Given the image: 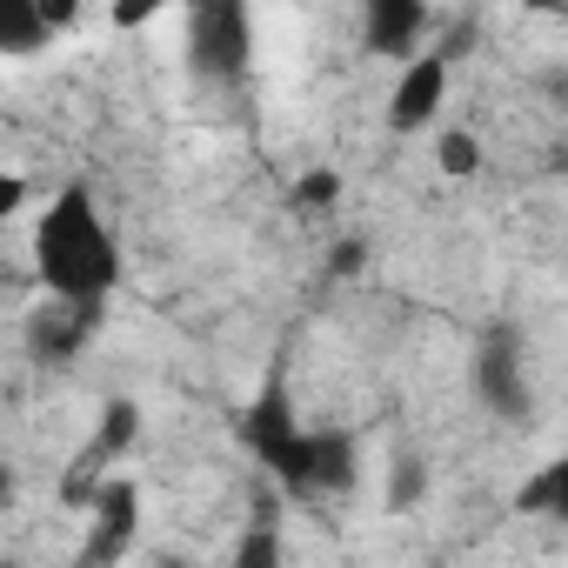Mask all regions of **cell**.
Listing matches in <instances>:
<instances>
[{"mask_svg":"<svg viewBox=\"0 0 568 568\" xmlns=\"http://www.w3.org/2000/svg\"><path fill=\"white\" fill-rule=\"evenodd\" d=\"M0 568H28V561H0Z\"/></svg>","mask_w":568,"mask_h":568,"instance_id":"18","label":"cell"},{"mask_svg":"<svg viewBox=\"0 0 568 568\" xmlns=\"http://www.w3.org/2000/svg\"><path fill=\"white\" fill-rule=\"evenodd\" d=\"M101 328V308H74V302H41L28 315V362L34 368H61L74 362Z\"/></svg>","mask_w":568,"mask_h":568,"instance_id":"7","label":"cell"},{"mask_svg":"<svg viewBox=\"0 0 568 568\" xmlns=\"http://www.w3.org/2000/svg\"><path fill=\"white\" fill-rule=\"evenodd\" d=\"M21 201H28V181L21 174H0V214H21Z\"/></svg>","mask_w":568,"mask_h":568,"instance_id":"15","label":"cell"},{"mask_svg":"<svg viewBox=\"0 0 568 568\" xmlns=\"http://www.w3.org/2000/svg\"><path fill=\"white\" fill-rule=\"evenodd\" d=\"M154 568H187V561H181V555H161V561H154Z\"/></svg>","mask_w":568,"mask_h":568,"instance_id":"17","label":"cell"},{"mask_svg":"<svg viewBox=\"0 0 568 568\" xmlns=\"http://www.w3.org/2000/svg\"><path fill=\"white\" fill-rule=\"evenodd\" d=\"M448 81H455V54H448V48L415 54V61L395 74V94H388V128H395V134H422V128L442 114Z\"/></svg>","mask_w":568,"mask_h":568,"instance_id":"6","label":"cell"},{"mask_svg":"<svg viewBox=\"0 0 568 568\" xmlns=\"http://www.w3.org/2000/svg\"><path fill=\"white\" fill-rule=\"evenodd\" d=\"M187 68L194 81L234 88L254 68V14L234 8V0H207V8L187 14Z\"/></svg>","mask_w":568,"mask_h":568,"instance_id":"4","label":"cell"},{"mask_svg":"<svg viewBox=\"0 0 568 568\" xmlns=\"http://www.w3.org/2000/svg\"><path fill=\"white\" fill-rule=\"evenodd\" d=\"M362 41H368V54H388V61H415V54H428L422 41H428V8L422 0H375L368 8V21H362Z\"/></svg>","mask_w":568,"mask_h":568,"instance_id":"8","label":"cell"},{"mask_svg":"<svg viewBox=\"0 0 568 568\" xmlns=\"http://www.w3.org/2000/svg\"><path fill=\"white\" fill-rule=\"evenodd\" d=\"M241 448L288 495H355L362 488V442L348 428H308L288 382L267 375L241 408Z\"/></svg>","mask_w":568,"mask_h":568,"instance_id":"1","label":"cell"},{"mask_svg":"<svg viewBox=\"0 0 568 568\" xmlns=\"http://www.w3.org/2000/svg\"><path fill=\"white\" fill-rule=\"evenodd\" d=\"M468 395L495 422H528L535 415V375H528V335L515 322H488L468 348Z\"/></svg>","mask_w":568,"mask_h":568,"instance_id":"3","label":"cell"},{"mask_svg":"<svg viewBox=\"0 0 568 568\" xmlns=\"http://www.w3.org/2000/svg\"><path fill=\"white\" fill-rule=\"evenodd\" d=\"M515 515H541V521L568 528V455L541 462V468L515 488Z\"/></svg>","mask_w":568,"mask_h":568,"instance_id":"10","label":"cell"},{"mask_svg":"<svg viewBox=\"0 0 568 568\" xmlns=\"http://www.w3.org/2000/svg\"><path fill=\"white\" fill-rule=\"evenodd\" d=\"M335 201H342V174L315 168V174H302V181H295V207H335Z\"/></svg>","mask_w":568,"mask_h":568,"instance_id":"14","label":"cell"},{"mask_svg":"<svg viewBox=\"0 0 568 568\" xmlns=\"http://www.w3.org/2000/svg\"><path fill=\"white\" fill-rule=\"evenodd\" d=\"M54 41V21L41 0H0V54H41Z\"/></svg>","mask_w":568,"mask_h":568,"instance_id":"11","label":"cell"},{"mask_svg":"<svg viewBox=\"0 0 568 568\" xmlns=\"http://www.w3.org/2000/svg\"><path fill=\"white\" fill-rule=\"evenodd\" d=\"M422 488H428V462H422L415 448H402L395 468H388V508H415Z\"/></svg>","mask_w":568,"mask_h":568,"instance_id":"13","label":"cell"},{"mask_svg":"<svg viewBox=\"0 0 568 568\" xmlns=\"http://www.w3.org/2000/svg\"><path fill=\"white\" fill-rule=\"evenodd\" d=\"M561 267H568V247H561Z\"/></svg>","mask_w":568,"mask_h":568,"instance_id":"19","label":"cell"},{"mask_svg":"<svg viewBox=\"0 0 568 568\" xmlns=\"http://www.w3.org/2000/svg\"><path fill=\"white\" fill-rule=\"evenodd\" d=\"M227 568H288V535H281V501L261 488L247 501V521L234 535V561Z\"/></svg>","mask_w":568,"mask_h":568,"instance_id":"9","label":"cell"},{"mask_svg":"<svg viewBox=\"0 0 568 568\" xmlns=\"http://www.w3.org/2000/svg\"><path fill=\"white\" fill-rule=\"evenodd\" d=\"M134 535H141V488L128 475H108L101 495L88 501V535H81L74 568H121Z\"/></svg>","mask_w":568,"mask_h":568,"instance_id":"5","label":"cell"},{"mask_svg":"<svg viewBox=\"0 0 568 568\" xmlns=\"http://www.w3.org/2000/svg\"><path fill=\"white\" fill-rule=\"evenodd\" d=\"M355 267H362V241H342V247H335V274H342V281H348V274H355Z\"/></svg>","mask_w":568,"mask_h":568,"instance_id":"16","label":"cell"},{"mask_svg":"<svg viewBox=\"0 0 568 568\" xmlns=\"http://www.w3.org/2000/svg\"><path fill=\"white\" fill-rule=\"evenodd\" d=\"M435 161H442V174H448V181H468V174L481 168V141H475L468 128H448V134L435 141Z\"/></svg>","mask_w":568,"mask_h":568,"instance_id":"12","label":"cell"},{"mask_svg":"<svg viewBox=\"0 0 568 568\" xmlns=\"http://www.w3.org/2000/svg\"><path fill=\"white\" fill-rule=\"evenodd\" d=\"M34 274L48 302L74 308H108V295L121 288V241L88 181L54 187V201L34 214Z\"/></svg>","mask_w":568,"mask_h":568,"instance_id":"2","label":"cell"}]
</instances>
